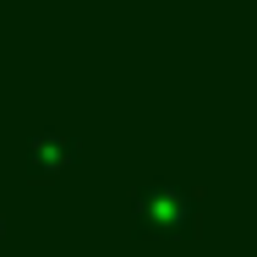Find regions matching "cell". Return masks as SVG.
Wrapping results in <instances>:
<instances>
[{"mask_svg": "<svg viewBox=\"0 0 257 257\" xmlns=\"http://www.w3.org/2000/svg\"><path fill=\"white\" fill-rule=\"evenodd\" d=\"M148 213H154L159 224H170V230H192V219H197V197L181 192V186H154Z\"/></svg>", "mask_w": 257, "mask_h": 257, "instance_id": "obj_1", "label": "cell"}]
</instances>
